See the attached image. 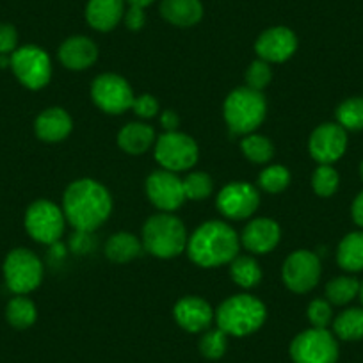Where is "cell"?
<instances>
[{
	"instance_id": "cell-18",
	"label": "cell",
	"mask_w": 363,
	"mask_h": 363,
	"mask_svg": "<svg viewBox=\"0 0 363 363\" xmlns=\"http://www.w3.org/2000/svg\"><path fill=\"white\" fill-rule=\"evenodd\" d=\"M280 237L281 230L277 221L269 218H258L244 226L240 240L250 253L265 255L278 246Z\"/></svg>"
},
{
	"instance_id": "cell-13",
	"label": "cell",
	"mask_w": 363,
	"mask_h": 363,
	"mask_svg": "<svg viewBox=\"0 0 363 363\" xmlns=\"http://www.w3.org/2000/svg\"><path fill=\"white\" fill-rule=\"evenodd\" d=\"M218 211L228 219H246L257 212L260 196L247 182H232L223 187L218 194Z\"/></svg>"
},
{
	"instance_id": "cell-8",
	"label": "cell",
	"mask_w": 363,
	"mask_h": 363,
	"mask_svg": "<svg viewBox=\"0 0 363 363\" xmlns=\"http://www.w3.org/2000/svg\"><path fill=\"white\" fill-rule=\"evenodd\" d=\"M16 79L27 89H43L52 77V62L47 52L36 45H26L11 54V65Z\"/></svg>"
},
{
	"instance_id": "cell-43",
	"label": "cell",
	"mask_w": 363,
	"mask_h": 363,
	"mask_svg": "<svg viewBox=\"0 0 363 363\" xmlns=\"http://www.w3.org/2000/svg\"><path fill=\"white\" fill-rule=\"evenodd\" d=\"M130 2V6H139V8H146V6H150L153 2V0H128Z\"/></svg>"
},
{
	"instance_id": "cell-24",
	"label": "cell",
	"mask_w": 363,
	"mask_h": 363,
	"mask_svg": "<svg viewBox=\"0 0 363 363\" xmlns=\"http://www.w3.org/2000/svg\"><path fill=\"white\" fill-rule=\"evenodd\" d=\"M337 262L345 272L363 271V230L351 232L340 240Z\"/></svg>"
},
{
	"instance_id": "cell-34",
	"label": "cell",
	"mask_w": 363,
	"mask_h": 363,
	"mask_svg": "<svg viewBox=\"0 0 363 363\" xmlns=\"http://www.w3.org/2000/svg\"><path fill=\"white\" fill-rule=\"evenodd\" d=\"M226 347H228V335L219 328L205 331L200 340V352L207 359H219L226 352Z\"/></svg>"
},
{
	"instance_id": "cell-36",
	"label": "cell",
	"mask_w": 363,
	"mask_h": 363,
	"mask_svg": "<svg viewBox=\"0 0 363 363\" xmlns=\"http://www.w3.org/2000/svg\"><path fill=\"white\" fill-rule=\"evenodd\" d=\"M271 79H272V72L269 62L262 61V59H257V61H253L250 66H247L246 84L247 87H251V89L260 91L262 93V89L269 86Z\"/></svg>"
},
{
	"instance_id": "cell-31",
	"label": "cell",
	"mask_w": 363,
	"mask_h": 363,
	"mask_svg": "<svg viewBox=\"0 0 363 363\" xmlns=\"http://www.w3.org/2000/svg\"><path fill=\"white\" fill-rule=\"evenodd\" d=\"M240 148H242V153L246 155L247 160L255 164H265L272 159L274 155V146L269 141L267 138L258 134H247L246 138L240 143Z\"/></svg>"
},
{
	"instance_id": "cell-38",
	"label": "cell",
	"mask_w": 363,
	"mask_h": 363,
	"mask_svg": "<svg viewBox=\"0 0 363 363\" xmlns=\"http://www.w3.org/2000/svg\"><path fill=\"white\" fill-rule=\"evenodd\" d=\"M18 47V30L11 23H0V55H11Z\"/></svg>"
},
{
	"instance_id": "cell-6",
	"label": "cell",
	"mask_w": 363,
	"mask_h": 363,
	"mask_svg": "<svg viewBox=\"0 0 363 363\" xmlns=\"http://www.w3.org/2000/svg\"><path fill=\"white\" fill-rule=\"evenodd\" d=\"M4 280L13 294H29L36 291L43 280V264L30 250H13L4 260Z\"/></svg>"
},
{
	"instance_id": "cell-29",
	"label": "cell",
	"mask_w": 363,
	"mask_h": 363,
	"mask_svg": "<svg viewBox=\"0 0 363 363\" xmlns=\"http://www.w3.org/2000/svg\"><path fill=\"white\" fill-rule=\"evenodd\" d=\"M359 281L354 277H337L326 284V299L331 305L344 306L358 298Z\"/></svg>"
},
{
	"instance_id": "cell-28",
	"label": "cell",
	"mask_w": 363,
	"mask_h": 363,
	"mask_svg": "<svg viewBox=\"0 0 363 363\" xmlns=\"http://www.w3.org/2000/svg\"><path fill=\"white\" fill-rule=\"evenodd\" d=\"M6 319L16 330H27L38 319L36 305L26 296H15L6 306Z\"/></svg>"
},
{
	"instance_id": "cell-3",
	"label": "cell",
	"mask_w": 363,
	"mask_h": 363,
	"mask_svg": "<svg viewBox=\"0 0 363 363\" xmlns=\"http://www.w3.org/2000/svg\"><path fill=\"white\" fill-rule=\"evenodd\" d=\"M267 317L265 305L250 294L228 298L216 310V323L228 337H247L262 328Z\"/></svg>"
},
{
	"instance_id": "cell-22",
	"label": "cell",
	"mask_w": 363,
	"mask_h": 363,
	"mask_svg": "<svg viewBox=\"0 0 363 363\" xmlns=\"http://www.w3.org/2000/svg\"><path fill=\"white\" fill-rule=\"evenodd\" d=\"M160 15L174 27H193L203 18L200 0H162Z\"/></svg>"
},
{
	"instance_id": "cell-15",
	"label": "cell",
	"mask_w": 363,
	"mask_h": 363,
	"mask_svg": "<svg viewBox=\"0 0 363 363\" xmlns=\"http://www.w3.org/2000/svg\"><path fill=\"white\" fill-rule=\"evenodd\" d=\"M310 155L319 164H333L347 150V130L338 123H323L312 132L308 141Z\"/></svg>"
},
{
	"instance_id": "cell-39",
	"label": "cell",
	"mask_w": 363,
	"mask_h": 363,
	"mask_svg": "<svg viewBox=\"0 0 363 363\" xmlns=\"http://www.w3.org/2000/svg\"><path fill=\"white\" fill-rule=\"evenodd\" d=\"M132 111L139 118H143V120H148V118L157 116V113H159V102L152 95H139L134 99Z\"/></svg>"
},
{
	"instance_id": "cell-23",
	"label": "cell",
	"mask_w": 363,
	"mask_h": 363,
	"mask_svg": "<svg viewBox=\"0 0 363 363\" xmlns=\"http://www.w3.org/2000/svg\"><path fill=\"white\" fill-rule=\"evenodd\" d=\"M155 141V130L146 123H128L118 134V146L130 155H143Z\"/></svg>"
},
{
	"instance_id": "cell-7",
	"label": "cell",
	"mask_w": 363,
	"mask_h": 363,
	"mask_svg": "<svg viewBox=\"0 0 363 363\" xmlns=\"http://www.w3.org/2000/svg\"><path fill=\"white\" fill-rule=\"evenodd\" d=\"M289 352L294 363H337L338 342L328 328H310L291 342Z\"/></svg>"
},
{
	"instance_id": "cell-44",
	"label": "cell",
	"mask_w": 363,
	"mask_h": 363,
	"mask_svg": "<svg viewBox=\"0 0 363 363\" xmlns=\"http://www.w3.org/2000/svg\"><path fill=\"white\" fill-rule=\"evenodd\" d=\"M358 298H359V301H362V306H363V281H362V284H359V294H358Z\"/></svg>"
},
{
	"instance_id": "cell-14",
	"label": "cell",
	"mask_w": 363,
	"mask_h": 363,
	"mask_svg": "<svg viewBox=\"0 0 363 363\" xmlns=\"http://www.w3.org/2000/svg\"><path fill=\"white\" fill-rule=\"evenodd\" d=\"M146 194L148 200L162 212H173L186 201L184 182L177 173L160 169L153 171L146 180Z\"/></svg>"
},
{
	"instance_id": "cell-19",
	"label": "cell",
	"mask_w": 363,
	"mask_h": 363,
	"mask_svg": "<svg viewBox=\"0 0 363 363\" xmlns=\"http://www.w3.org/2000/svg\"><path fill=\"white\" fill-rule=\"evenodd\" d=\"M99 59V47L86 36H72L59 47V61L73 72L87 69Z\"/></svg>"
},
{
	"instance_id": "cell-1",
	"label": "cell",
	"mask_w": 363,
	"mask_h": 363,
	"mask_svg": "<svg viewBox=\"0 0 363 363\" xmlns=\"http://www.w3.org/2000/svg\"><path fill=\"white\" fill-rule=\"evenodd\" d=\"M65 218L77 232L91 233L109 219L113 198L106 186L91 178L72 182L62 198Z\"/></svg>"
},
{
	"instance_id": "cell-27",
	"label": "cell",
	"mask_w": 363,
	"mask_h": 363,
	"mask_svg": "<svg viewBox=\"0 0 363 363\" xmlns=\"http://www.w3.org/2000/svg\"><path fill=\"white\" fill-rule=\"evenodd\" d=\"M230 277L239 287L253 289L260 284L262 269L258 262L250 255H237L230 262Z\"/></svg>"
},
{
	"instance_id": "cell-25",
	"label": "cell",
	"mask_w": 363,
	"mask_h": 363,
	"mask_svg": "<svg viewBox=\"0 0 363 363\" xmlns=\"http://www.w3.org/2000/svg\"><path fill=\"white\" fill-rule=\"evenodd\" d=\"M333 335L345 342L363 340V306L345 308L333 319Z\"/></svg>"
},
{
	"instance_id": "cell-20",
	"label": "cell",
	"mask_w": 363,
	"mask_h": 363,
	"mask_svg": "<svg viewBox=\"0 0 363 363\" xmlns=\"http://www.w3.org/2000/svg\"><path fill=\"white\" fill-rule=\"evenodd\" d=\"M73 128L72 116L61 107L45 109L34 121V132L45 143H59L69 135Z\"/></svg>"
},
{
	"instance_id": "cell-45",
	"label": "cell",
	"mask_w": 363,
	"mask_h": 363,
	"mask_svg": "<svg viewBox=\"0 0 363 363\" xmlns=\"http://www.w3.org/2000/svg\"><path fill=\"white\" fill-rule=\"evenodd\" d=\"M359 177H362V180H363V160L359 162Z\"/></svg>"
},
{
	"instance_id": "cell-16",
	"label": "cell",
	"mask_w": 363,
	"mask_h": 363,
	"mask_svg": "<svg viewBox=\"0 0 363 363\" xmlns=\"http://www.w3.org/2000/svg\"><path fill=\"white\" fill-rule=\"evenodd\" d=\"M258 59L265 62H285L298 50V38L287 27H271L258 36L255 43Z\"/></svg>"
},
{
	"instance_id": "cell-42",
	"label": "cell",
	"mask_w": 363,
	"mask_h": 363,
	"mask_svg": "<svg viewBox=\"0 0 363 363\" xmlns=\"http://www.w3.org/2000/svg\"><path fill=\"white\" fill-rule=\"evenodd\" d=\"M160 123L166 128V132H174L178 128L180 120H178V114L174 111H164V114L160 116Z\"/></svg>"
},
{
	"instance_id": "cell-41",
	"label": "cell",
	"mask_w": 363,
	"mask_h": 363,
	"mask_svg": "<svg viewBox=\"0 0 363 363\" xmlns=\"http://www.w3.org/2000/svg\"><path fill=\"white\" fill-rule=\"evenodd\" d=\"M351 218H352V221H354L356 225L363 230V191L362 193L356 194L354 201H352Z\"/></svg>"
},
{
	"instance_id": "cell-2",
	"label": "cell",
	"mask_w": 363,
	"mask_h": 363,
	"mask_svg": "<svg viewBox=\"0 0 363 363\" xmlns=\"http://www.w3.org/2000/svg\"><path fill=\"white\" fill-rule=\"evenodd\" d=\"M189 258L200 267H219L239 255V235L223 221H207L187 240Z\"/></svg>"
},
{
	"instance_id": "cell-11",
	"label": "cell",
	"mask_w": 363,
	"mask_h": 363,
	"mask_svg": "<svg viewBox=\"0 0 363 363\" xmlns=\"http://www.w3.org/2000/svg\"><path fill=\"white\" fill-rule=\"evenodd\" d=\"M91 99L99 109L107 114H123L132 109L134 91L123 77L116 73H104L91 84Z\"/></svg>"
},
{
	"instance_id": "cell-9",
	"label": "cell",
	"mask_w": 363,
	"mask_h": 363,
	"mask_svg": "<svg viewBox=\"0 0 363 363\" xmlns=\"http://www.w3.org/2000/svg\"><path fill=\"white\" fill-rule=\"evenodd\" d=\"M198 145L191 135L182 132H164L155 141V159L171 173L187 171L198 162Z\"/></svg>"
},
{
	"instance_id": "cell-10",
	"label": "cell",
	"mask_w": 363,
	"mask_h": 363,
	"mask_svg": "<svg viewBox=\"0 0 363 363\" xmlns=\"http://www.w3.org/2000/svg\"><path fill=\"white\" fill-rule=\"evenodd\" d=\"M65 212L52 201L38 200L27 208L26 230L36 242L55 244L65 233Z\"/></svg>"
},
{
	"instance_id": "cell-17",
	"label": "cell",
	"mask_w": 363,
	"mask_h": 363,
	"mask_svg": "<svg viewBox=\"0 0 363 363\" xmlns=\"http://www.w3.org/2000/svg\"><path fill=\"white\" fill-rule=\"evenodd\" d=\"M173 315L182 330H186L187 333H200V331L208 330L214 319V310L205 299L198 296H187V298L178 299L173 308Z\"/></svg>"
},
{
	"instance_id": "cell-32",
	"label": "cell",
	"mask_w": 363,
	"mask_h": 363,
	"mask_svg": "<svg viewBox=\"0 0 363 363\" xmlns=\"http://www.w3.org/2000/svg\"><path fill=\"white\" fill-rule=\"evenodd\" d=\"M340 186V177L331 164H319L312 174V187L317 196L330 198L333 196Z\"/></svg>"
},
{
	"instance_id": "cell-35",
	"label": "cell",
	"mask_w": 363,
	"mask_h": 363,
	"mask_svg": "<svg viewBox=\"0 0 363 363\" xmlns=\"http://www.w3.org/2000/svg\"><path fill=\"white\" fill-rule=\"evenodd\" d=\"M184 182V193H186V200L201 201L205 198L211 196L212 193V178L207 173L201 171H194Z\"/></svg>"
},
{
	"instance_id": "cell-37",
	"label": "cell",
	"mask_w": 363,
	"mask_h": 363,
	"mask_svg": "<svg viewBox=\"0 0 363 363\" xmlns=\"http://www.w3.org/2000/svg\"><path fill=\"white\" fill-rule=\"evenodd\" d=\"M306 317H308L312 328H328L333 323V308L328 299H313L306 308Z\"/></svg>"
},
{
	"instance_id": "cell-21",
	"label": "cell",
	"mask_w": 363,
	"mask_h": 363,
	"mask_svg": "<svg viewBox=\"0 0 363 363\" xmlns=\"http://www.w3.org/2000/svg\"><path fill=\"white\" fill-rule=\"evenodd\" d=\"M125 16L123 0H89L86 8V20L100 33H109Z\"/></svg>"
},
{
	"instance_id": "cell-26",
	"label": "cell",
	"mask_w": 363,
	"mask_h": 363,
	"mask_svg": "<svg viewBox=\"0 0 363 363\" xmlns=\"http://www.w3.org/2000/svg\"><path fill=\"white\" fill-rule=\"evenodd\" d=\"M143 251V242L135 235L128 232L114 233L106 244V257L109 260L118 262V264H125V262L134 260L139 257Z\"/></svg>"
},
{
	"instance_id": "cell-12",
	"label": "cell",
	"mask_w": 363,
	"mask_h": 363,
	"mask_svg": "<svg viewBox=\"0 0 363 363\" xmlns=\"http://www.w3.org/2000/svg\"><path fill=\"white\" fill-rule=\"evenodd\" d=\"M320 260L315 253L308 250L294 251L285 260L281 277L287 289L298 294L310 292L320 280Z\"/></svg>"
},
{
	"instance_id": "cell-30",
	"label": "cell",
	"mask_w": 363,
	"mask_h": 363,
	"mask_svg": "<svg viewBox=\"0 0 363 363\" xmlns=\"http://www.w3.org/2000/svg\"><path fill=\"white\" fill-rule=\"evenodd\" d=\"M337 123L344 130H363V96H351L337 107Z\"/></svg>"
},
{
	"instance_id": "cell-5",
	"label": "cell",
	"mask_w": 363,
	"mask_h": 363,
	"mask_svg": "<svg viewBox=\"0 0 363 363\" xmlns=\"http://www.w3.org/2000/svg\"><path fill=\"white\" fill-rule=\"evenodd\" d=\"M267 106L260 91L251 87H237L226 96L223 114L225 121L233 134L247 135L253 134L264 121Z\"/></svg>"
},
{
	"instance_id": "cell-33",
	"label": "cell",
	"mask_w": 363,
	"mask_h": 363,
	"mask_svg": "<svg viewBox=\"0 0 363 363\" xmlns=\"http://www.w3.org/2000/svg\"><path fill=\"white\" fill-rule=\"evenodd\" d=\"M291 184V173L285 166H269L258 177V186L265 191V193L278 194L281 191L287 189V186Z\"/></svg>"
},
{
	"instance_id": "cell-40",
	"label": "cell",
	"mask_w": 363,
	"mask_h": 363,
	"mask_svg": "<svg viewBox=\"0 0 363 363\" xmlns=\"http://www.w3.org/2000/svg\"><path fill=\"white\" fill-rule=\"evenodd\" d=\"M123 20H125V26H127L130 30H141L146 23L145 8L130 6V8L127 9V13H125Z\"/></svg>"
},
{
	"instance_id": "cell-4",
	"label": "cell",
	"mask_w": 363,
	"mask_h": 363,
	"mask_svg": "<svg viewBox=\"0 0 363 363\" xmlns=\"http://www.w3.org/2000/svg\"><path fill=\"white\" fill-rule=\"evenodd\" d=\"M186 226L171 212L152 216L143 226V247L157 258H174L187 247Z\"/></svg>"
}]
</instances>
